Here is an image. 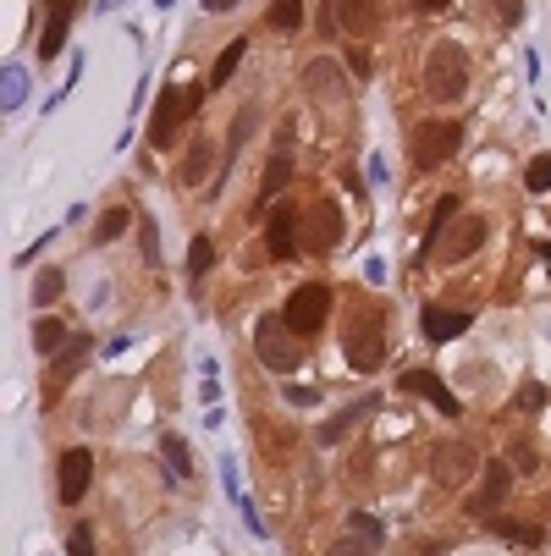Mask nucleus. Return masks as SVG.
Listing matches in <instances>:
<instances>
[{"label": "nucleus", "mask_w": 551, "mask_h": 556, "mask_svg": "<svg viewBox=\"0 0 551 556\" xmlns=\"http://www.w3.org/2000/svg\"><path fill=\"white\" fill-rule=\"evenodd\" d=\"M342 353L359 375H375L386 364V326H380V314L370 303H359L348 314V326H342Z\"/></svg>", "instance_id": "1"}, {"label": "nucleus", "mask_w": 551, "mask_h": 556, "mask_svg": "<svg viewBox=\"0 0 551 556\" xmlns=\"http://www.w3.org/2000/svg\"><path fill=\"white\" fill-rule=\"evenodd\" d=\"M463 89H468V55H463V45L441 39L425 61V94L436 105H452V100H463Z\"/></svg>", "instance_id": "2"}, {"label": "nucleus", "mask_w": 551, "mask_h": 556, "mask_svg": "<svg viewBox=\"0 0 551 556\" xmlns=\"http://www.w3.org/2000/svg\"><path fill=\"white\" fill-rule=\"evenodd\" d=\"M254 353H260V364L276 369V375H292V369L303 364V342H298V331H292L287 320H260V326H254Z\"/></svg>", "instance_id": "3"}, {"label": "nucleus", "mask_w": 551, "mask_h": 556, "mask_svg": "<svg viewBox=\"0 0 551 556\" xmlns=\"http://www.w3.org/2000/svg\"><path fill=\"white\" fill-rule=\"evenodd\" d=\"M326 314H331V287H326V281H303V287H292L281 320H287L298 337H314V331L326 326Z\"/></svg>", "instance_id": "4"}, {"label": "nucleus", "mask_w": 551, "mask_h": 556, "mask_svg": "<svg viewBox=\"0 0 551 556\" xmlns=\"http://www.w3.org/2000/svg\"><path fill=\"white\" fill-rule=\"evenodd\" d=\"M458 143H463V127H458V122H447V116L425 122V127L414 132V166H419V172H436L441 161H452V154H458Z\"/></svg>", "instance_id": "5"}, {"label": "nucleus", "mask_w": 551, "mask_h": 556, "mask_svg": "<svg viewBox=\"0 0 551 556\" xmlns=\"http://www.w3.org/2000/svg\"><path fill=\"white\" fill-rule=\"evenodd\" d=\"M342 243V210L331 199H314L309 215H303V231H298V249L303 254H326Z\"/></svg>", "instance_id": "6"}, {"label": "nucleus", "mask_w": 551, "mask_h": 556, "mask_svg": "<svg viewBox=\"0 0 551 556\" xmlns=\"http://www.w3.org/2000/svg\"><path fill=\"white\" fill-rule=\"evenodd\" d=\"M430 473H436V485H441V491H458L468 473H480V452H475V446H463V441H441L436 457H430Z\"/></svg>", "instance_id": "7"}, {"label": "nucleus", "mask_w": 551, "mask_h": 556, "mask_svg": "<svg viewBox=\"0 0 551 556\" xmlns=\"http://www.w3.org/2000/svg\"><path fill=\"white\" fill-rule=\"evenodd\" d=\"M183 116H193L188 89H161V100H154V116H149V143H154V149H172Z\"/></svg>", "instance_id": "8"}, {"label": "nucleus", "mask_w": 551, "mask_h": 556, "mask_svg": "<svg viewBox=\"0 0 551 556\" xmlns=\"http://www.w3.org/2000/svg\"><path fill=\"white\" fill-rule=\"evenodd\" d=\"M89 348H95V337H72L55 358H50V380H45V408H55L61 403V391H66V380L77 375V364L89 358Z\"/></svg>", "instance_id": "9"}, {"label": "nucleus", "mask_w": 551, "mask_h": 556, "mask_svg": "<svg viewBox=\"0 0 551 556\" xmlns=\"http://www.w3.org/2000/svg\"><path fill=\"white\" fill-rule=\"evenodd\" d=\"M508 491H513V463H486V468H480V491L468 496V513L486 518L491 507L508 502Z\"/></svg>", "instance_id": "10"}, {"label": "nucleus", "mask_w": 551, "mask_h": 556, "mask_svg": "<svg viewBox=\"0 0 551 556\" xmlns=\"http://www.w3.org/2000/svg\"><path fill=\"white\" fill-rule=\"evenodd\" d=\"M89 480H95V457H89V446H72V452H61V502H66V507L84 502Z\"/></svg>", "instance_id": "11"}, {"label": "nucleus", "mask_w": 551, "mask_h": 556, "mask_svg": "<svg viewBox=\"0 0 551 556\" xmlns=\"http://www.w3.org/2000/svg\"><path fill=\"white\" fill-rule=\"evenodd\" d=\"M298 210L292 204H276L271 210V226H265V249H271V260H298L303 249H298Z\"/></svg>", "instance_id": "12"}, {"label": "nucleus", "mask_w": 551, "mask_h": 556, "mask_svg": "<svg viewBox=\"0 0 551 556\" xmlns=\"http://www.w3.org/2000/svg\"><path fill=\"white\" fill-rule=\"evenodd\" d=\"M303 89H309L314 100H342V94H348V77H342V66H337L331 55H321V61L303 66Z\"/></svg>", "instance_id": "13"}, {"label": "nucleus", "mask_w": 551, "mask_h": 556, "mask_svg": "<svg viewBox=\"0 0 551 556\" xmlns=\"http://www.w3.org/2000/svg\"><path fill=\"white\" fill-rule=\"evenodd\" d=\"M486 243V215H463L447 237H441V260H468Z\"/></svg>", "instance_id": "14"}, {"label": "nucleus", "mask_w": 551, "mask_h": 556, "mask_svg": "<svg viewBox=\"0 0 551 556\" xmlns=\"http://www.w3.org/2000/svg\"><path fill=\"white\" fill-rule=\"evenodd\" d=\"M403 391H414V396H425V403H436L447 419H458V396L441 386V375H430V369H414V375H403Z\"/></svg>", "instance_id": "15"}, {"label": "nucleus", "mask_w": 551, "mask_h": 556, "mask_svg": "<svg viewBox=\"0 0 551 556\" xmlns=\"http://www.w3.org/2000/svg\"><path fill=\"white\" fill-rule=\"evenodd\" d=\"M72 7H77V0H50V23H45V34H39V55H45V61L61 55V45H66V23H72Z\"/></svg>", "instance_id": "16"}, {"label": "nucleus", "mask_w": 551, "mask_h": 556, "mask_svg": "<svg viewBox=\"0 0 551 556\" xmlns=\"http://www.w3.org/2000/svg\"><path fill=\"white\" fill-rule=\"evenodd\" d=\"M337 23L348 34H375L380 28V0H337Z\"/></svg>", "instance_id": "17"}, {"label": "nucleus", "mask_w": 551, "mask_h": 556, "mask_svg": "<svg viewBox=\"0 0 551 556\" xmlns=\"http://www.w3.org/2000/svg\"><path fill=\"white\" fill-rule=\"evenodd\" d=\"M425 337L430 342H447V337H463L468 326H475V320H468V314H458V308H425Z\"/></svg>", "instance_id": "18"}, {"label": "nucleus", "mask_w": 551, "mask_h": 556, "mask_svg": "<svg viewBox=\"0 0 551 556\" xmlns=\"http://www.w3.org/2000/svg\"><path fill=\"white\" fill-rule=\"evenodd\" d=\"M370 414H375V396H364V403H359V408H348V414H337V419H331V425H326L321 435H314V441H321V446H337V441H348V430H353L359 419H370Z\"/></svg>", "instance_id": "19"}, {"label": "nucleus", "mask_w": 551, "mask_h": 556, "mask_svg": "<svg viewBox=\"0 0 551 556\" xmlns=\"http://www.w3.org/2000/svg\"><path fill=\"white\" fill-rule=\"evenodd\" d=\"M66 342H72V337H66V326H61V320H50V314H39V326H34V348H39V358H55Z\"/></svg>", "instance_id": "20"}, {"label": "nucleus", "mask_w": 551, "mask_h": 556, "mask_svg": "<svg viewBox=\"0 0 551 556\" xmlns=\"http://www.w3.org/2000/svg\"><path fill=\"white\" fill-rule=\"evenodd\" d=\"M23 100H28V72L7 66V72H0V111H17Z\"/></svg>", "instance_id": "21"}, {"label": "nucleus", "mask_w": 551, "mask_h": 556, "mask_svg": "<svg viewBox=\"0 0 551 556\" xmlns=\"http://www.w3.org/2000/svg\"><path fill=\"white\" fill-rule=\"evenodd\" d=\"M210 154H215V149H210V138H193L188 161H183V182H188V188H199V182L210 177Z\"/></svg>", "instance_id": "22"}, {"label": "nucleus", "mask_w": 551, "mask_h": 556, "mask_svg": "<svg viewBox=\"0 0 551 556\" xmlns=\"http://www.w3.org/2000/svg\"><path fill=\"white\" fill-rule=\"evenodd\" d=\"M161 463L172 468V480H193V457L177 435H161Z\"/></svg>", "instance_id": "23"}, {"label": "nucleus", "mask_w": 551, "mask_h": 556, "mask_svg": "<svg viewBox=\"0 0 551 556\" xmlns=\"http://www.w3.org/2000/svg\"><path fill=\"white\" fill-rule=\"evenodd\" d=\"M287 182H292V161H287V154H276V161L265 166V177H260V210H265V199H276Z\"/></svg>", "instance_id": "24"}, {"label": "nucleus", "mask_w": 551, "mask_h": 556, "mask_svg": "<svg viewBox=\"0 0 551 556\" xmlns=\"http://www.w3.org/2000/svg\"><path fill=\"white\" fill-rule=\"evenodd\" d=\"M480 523H491L502 540H513V545H540V529L535 523H513V518H480Z\"/></svg>", "instance_id": "25"}, {"label": "nucleus", "mask_w": 551, "mask_h": 556, "mask_svg": "<svg viewBox=\"0 0 551 556\" xmlns=\"http://www.w3.org/2000/svg\"><path fill=\"white\" fill-rule=\"evenodd\" d=\"M127 220H133V210H127V204L105 210V215H100V226H95V243H116V237L127 231Z\"/></svg>", "instance_id": "26"}, {"label": "nucleus", "mask_w": 551, "mask_h": 556, "mask_svg": "<svg viewBox=\"0 0 551 556\" xmlns=\"http://www.w3.org/2000/svg\"><path fill=\"white\" fill-rule=\"evenodd\" d=\"M243 50H249L243 39L221 50V61H215V72H210V89H221V84H231V72H238V61H243Z\"/></svg>", "instance_id": "27"}, {"label": "nucleus", "mask_w": 551, "mask_h": 556, "mask_svg": "<svg viewBox=\"0 0 551 556\" xmlns=\"http://www.w3.org/2000/svg\"><path fill=\"white\" fill-rule=\"evenodd\" d=\"M452 220H458V199H441V204H436V215H430V231H425V254L441 243V231H447Z\"/></svg>", "instance_id": "28"}, {"label": "nucleus", "mask_w": 551, "mask_h": 556, "mask_svg": "<svg viewBox=\"0 0 551 556\" xmlns=\"http://www.w3.org/2000/svg\"><path fill=\"white\" fill-rule=\"evenodd\" d=\"M271 28H281V34L303 28V0H276V7H271Z\"/></svg>", "instance_id": "29"}, {"label": "nucleus", "mask_w": 551, "mask_h": 556, "mask_svg": "<svg viewBox=\"0 0 551 556\" xmlns=\"http://www.w3.org/2000/svg\"><path fill=\"white\" fill-rule=\"evenodd\" d=\"M61 287H66V276L61 270H39V281H34V303L45 308V303H55L61 298Z\"/></svg>", "instance_id": "30"}, {"label": "nucleus", "mask_w": 551, "mask_h": 556, "mask_svg": "<svg viewBox=\"0 0 551 556\" xmlns=\"http://www.w3.org/2000/svg\"><path fill=\"white\" fill-rule=\"evenodd\" d=\"M210 265H215V243H210V237H193V243H188V270L204 276Z\"/></svg>", "instance_id": "31"}, {"label": "nucleus", "mask_w": 551, "mask_h": 556, "mask_svg": "<svg viewBox=\"0 0 551 556\" xmlns=\"http://www.w3.org/2000/svg\"><path fill=\"white\" fill-rule=\"evenodd\" d=\"M524 182H529V193H546V188H551V154H535L529 172H524Z\"/></svg>", "instance_id": "32"}, {"label": "nucleus", "mask_w": 551, "mask_h": 556, "mask_svg": "<svg viewBox=\"0 0 551 556\" xmlns=\"http://www.w3.org/2000/svg\"><path fill=\"white\" fill-rule=\"evenodd\" d=\"M326 556H375V540H364V534H342Z\"/></svg>", "instance_id": "33"}, {"label": "nucleus", "mask_w": 551, "mask_h": 556, "mask_svg": "<svg viewBox=\"0 0 551 556\" xmlns=\"http://www.w3.org/2000/svg\"><path fill=\"white\" fill-rule=\"evenodd\" d=\"M138 243H143V260H149V265L161 260V231H154V220H149V215L138 220Z\"/></svg>", "instance_id": "34"}, {"label": "nucleus", "mask_w": 551, "mask_h": 556, "mask_svg": "<svg viewBox=\"0 0 551 556\" xmlns=\"http://www.w3.org/2000/svg\"><path fill=\"white\" fill-rule=\"evenodd\" d=\"M66 551H72V556H95V534H89V523H77V529L66 534Z\"/></svg>", "instance_id": "35"}, {"label": "nucleus", "mask_w": 551, "mask_h": 556, "mask_svg": "<svg viewBox=\"0 0 551 556\" xmlns=\"http://www.w3.org/2000/svg\"><path fill=\"white\" fill-rule=\"evenodd\" d=\"M513 403H518V414H535V408L546 403V386H535V380H529V386H524V391L513 396Z\"/></svg>", "instance_id": "36"}, {"label": "nucleus", "mask_w": 551, "mask_h": 556, "mask_svg": "<svg viewBox=\"0 0 551 556\" xmlns=\"http://www.w3.org/2000/svg\"><path fill=\"white\" fill-rule=\"evenodd\" d=\"M348 534H364V540H375V545H380V523H375L370 513H353V518H348Z\"/></svg>", "instance_id": "37"}, {"label": "nucleus", "mask_w": 551, "mask_h": 556, "mask_svg": "<svg viewBox=\"0 0 551 556\" xmlns=\"http://www.w3.org/2000/svg\"><path fill=\"white\" fill-rule=\"evenodd\" d=\"M249 132H254V105H249V111H238V127H231V149H243V143H249Z\"/></svg>", "instance_id": "38"}, {"label": "nucleus", "mask_w": 551, "mask_h": 556, "mask_svg": "<svg viewBox=\"0 0 551 556\" xmlns=\"http://www.w3.org/2000/svg\"><path fill=\"white\" fill-rule=\"evenodd\" d=\"M508 463H513V468H524V473H535V446H529V441H518Z\"/></svg>", "instance_id": "39"}, {"label": "nucleus", "mask_w": 551, "mask_h": 556, "mask_svg": "<svg viewBox=\"0 0 551 556\" xmlns=\"http://www.w3.org/2000/svg\"><path fill=\"white\" fill-rule=\"evenodd\" d=\"M497 17L502 23H518L524 17V0H497Z\"/></svg>", "instance_id": "40"}, {"label": "nucleus", "mask_w": 551, "mask_h": 556, "mask_svg": "<svg viewBox=\"0 0 551 556\" xmlns=\"http://www.w3.org/2000/svg\"><path fill=\"white\" fill-rule=\"evenodd\" d=\"M314 396H321L314 386H287V403H298V408H303V403H314Z\"/></svg>", "instance_id": "41"}, {"label": "nucleus", "mask_w": 551, "mask_h": 556, "mask_svg": "<svg viewBox=\"0 0 551 556\" xmlns=\"http://www.w3.org/2000/svg\"><path fill=\"white\" fill-rule=\"evenodd\" d=\"M348 66H353V72L364 77V72H370V50H353V55H348Z\"/></svg>", "instance_id": "42"}, {"label": "nucleus", "mask_w": 551, "mask_h": 556, "mask_svg": "<svg viewBox=\"0 0 551 556\" xmlns=\"http://www.w3.org/2000/svg\"><path fill=\"white\" fill-rule=\"evenodd\" d=\"M447 7H452V0H419V12H425V17H436V12H447Z\"/></svg>", "instance_id": "43"}, {"label": "nucleus", "mask_w": 551, "mask_h": 556, "mask_svg": "<svg viewBox=\"0 0 551 556\" xmlns=\"http://www.w3.org/2000/svg\"><path fill=\"white\" fill-rule=\"evenodd\" d=\"M238 0H204V12H231Z\"/></svg>", "instance_id": "44"}]
</instances>
